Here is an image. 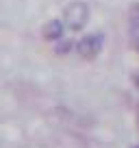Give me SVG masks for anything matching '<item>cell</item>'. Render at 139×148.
<instances>
[{"instance_id":"5","label":"cell","mask_w":139,"mask_h":148,"mask_svg":"<svg viewBox=\"0 0 139 148\" xmlns=\"http://www.w3.org/2000/svg\"><path fill=\"white\" fill-rule=\"evenodd\" d=\"M130 26H133V28H139V0L130 7Z\"/></svg>"},{"instance_id":"8","label":"cell","mask_w":139,"mask_h":148,"mask_svg":"<svg viewBox=\"0 0 139 148\" xmlns=\"http://www.w3.org/2000/svg\"><path fill=\"white\" fill-rule=\"evenodd\" d=\"M135 148H139V144H137V146H135Z\"/></svg>"},{"instance_id":"6","label":"cell","mask_w":139,"mask_h":148,"mask_svg":"<svg viewBox=\"0 0 139 148\" xmlns=\"http://www.w3.org/2000/svg\"><path fill=\"white\" fill-rule=\"evenodd\" d=\"M135 85H137V87H139V72L135 74Z\"/></svg>"},{"instance_id":"4","label":"cell","mask_w":139,"mask_h":148,"mask_svg":"<svg viewBox=\"0 0 139 148\" xmlns=\"http://www.w3.org/2000/svg\"><path fill=\"white\" fill-rule=\"evenodd\" d=\"M72 48H74V42H67V39L63 37V39H59V42H57L55 52H57V55H67Z\"/></svg>"},{"instance_id":"2","label":"cell","mask_w":139,"mask_h":148,"mask_svg":"<svg viewBox=\"0 0 139 148\" xmlns=\"http://www.w3.org/2000/svg\"><path fill=\"white\" fill-rule=\"evenodd\" d=\"M74 48L83 59L91 61V59H96L102 52V48H104V35H102V33H87V35H83L78 42L74 44Z\"/></svg>"},{"instance_id":"7","label":"cell","mask_w":139,"mask_h":148,"mask_svg":"<svg viewBox=\"0 0 139 148\" xmlns=\"http://www.w3.org/2000/svg\"><path fill=\"white\" fill-rule=\"evenodd\" d=\"M137 48H139V39H137Z\"/></svg>"},{"instance_id":"3","label":"cell","mask_w":139,"mask_h":148,"mask_svg":"<svg viewBox=\"0 0 139 148\" xmlns=\"http://www.w3.org/2000/svg\"><path fill=\"white\" fill-rule=\"evenodd\" d=\"M42 35H44V39L46 42H59V39H63L65 37V24H63V20H50V22H46V26H44V31H42Z\"/></svg>"},{"instance_id":"1","label":"cell","mask_w":139,"mask_h":148,"mask_svg":"<svg viewBox=\"0 0 139 148\" xmlns=\"http://www.w3.org/2000/svg\"><path fill=\"white\" fill-rule=\"evenodd\" d=\"M87 22H89V7H87V2L74 0V2H70V5L63 9V24H65V28L78 33V31H83V28L87 26Z\"/></svg>"}]
</instances>
